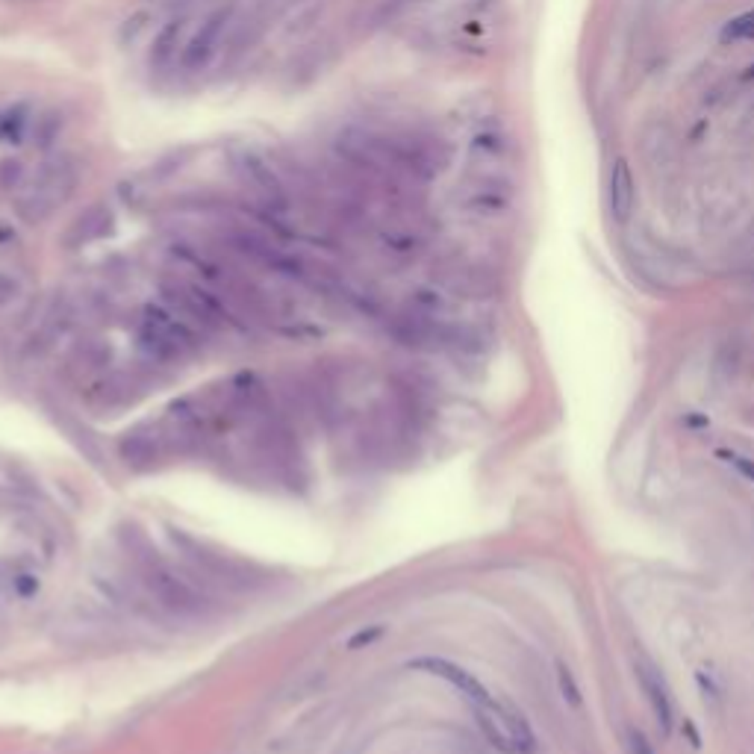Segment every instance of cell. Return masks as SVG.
Here are the masks:
<instances>
[{
    "label": "cell",
    "instance_id": "1",
    "mask_svg": "<svg viewBox=\"0 0 754 754\" xmlns=\"http://www.w3.org/2000/svg\"><path fill=\"white\" fill-rule=\"evenodd\" d=\"M80 183V165L71 157H56L44 162L35 180L15 195L18 218L27 224H42L53 216L59 207H65L71 195L77 192Z\"/></svg>",
    "mask_w": 754,
    "mask_h": 754
},
{
    "label": "cell",
    "instance_id": "2",
    "mask_svg": "<svg viewBox=\"0 0 754 754\" xmlns=\"http://www.w3.org/2000/svg\"><path fill=\"white\" fill-rule=\"evenodd\" d=\"M139 342L153 360L174 362L186 360L198 351V336L180 315H174L162 306H145L139 324Z\"/></svg>",
    "mask_w": 754,
    "mask_h": 754
},
{
    "label": "cell",
    "instance_id": "3",
    "mask_svg": "<svg viewBox=\"0 0 754 754\" xmlns=\"http://www.w3.org/2000/svg\"><path fill=\"white\" fill-rule=\"evenodd\" d=\"M139 581L148 589V595L157 601L162 610H169L171 616L180 619H200L207 613V601L200 593L186 584L180 575H174L169 566L157 557H148L139 563Z\"/></svg>",
    "mask_w": 754,
    "mask_h": 754
},
{
    "label": "cell",
    "instance_id": "4",
    "mask_svg": "<svg viewBox=\"0 0 754 754\" xmlns=\"http://www.w3.org/2000/svg\"><path fill=\"white\" fill-rule=\"evenodd\" d=\"M230 162H233V174L239 177V183L245 188H251L266 207L286 209V200H289L286 186H283L280 174L271 169V162L263 157V153L254 148H236Z\"/></svg>",
    "mask_w": 754,
    "mask_h": 754
},
{
    "label": "cell",
    "instance_id": "5",
    "mask_svg": "<svg viewBox=\"0 0 754 754\" xmlns=\"http://www.w3.org/2000/svg\"><path fill=\"white\" fill-rule=\"evenodd\" d=\"M162 298L169 301L177 313L188 322H195L198 327H224L230 322V315L224 313V306L212 298L207 289L192 286V283H183V280H169L162 283Z\"/></svg>",
    "mask_w": 754,
    "mask_h": 754
},
{
    "label": "cell",
    "instance_id": "6",
    "mask_svg": "<svg viewBox=\"0 0 754 754\" xmlns=\"http://www.w3.org/2000/svg\"><path fill=\"white\" fill-rule=\"evenodd\" d=\"M233 21V6H218L216 12H209L204 18V24L198 27V33L186 42V47L180 51V65L186 71H195L200 65L209 63V56L216 53V47L221 44V35L227 33Z\"/></svg>",
    "mask_w": 754,
    "mask_h": 754
},
{
    "label": "cell",
    "instance_id": "7",
    "mask_svg": "<svg viewBox=\"0 0 754 754\" xmlns=\"http://www.w3.org/2000/svg\"><path fill=\"white\" fill-rule=\"evenodd\" d=\"M410 669L428 672V675H436V678L448 681L451 687H457L459 692L466 695V699L471 701V707H487V704L495 701L492 695H489V690L483 687V683L475 675H471V672H466L463 666H457V663H451V660H445V657H419V660H412Z\"/></svg>",
    "mask_w": 754,
    "mask_h": 754
},
{
    "label": "cell",
    "instance_id": "8",
    "mask_svg": "<svg viewBox=\"0 0 754 754\" xmlns=\"http://www.w3.org/2000/svg\"><path fill=\"white\" fill-rule=\"evenodd\" d=\"M636 678H640V687L645 692V701H648V707H652V713L657 719L660 730H663V734L669 737L672 734V719H675V713H672V699H669V690H666L663 678H660V672L654 666H648L645 660L636 663Z\"/></svg>",
    "mask_w": 754,
    "mask_h": 754
},
{
    "label": "cell",
    "instance_id": "9",
    "mask_svg": "<svg viewBox=\"0 0 754 754\" xmlns=\"http://www.w3.org/2000/svg\"><path fill=\"white\" fill-rule=\"evenodd\" d=\"M636 200V188H633V174L628 160H613L610 165V180H607V204L616 221H628L631 209Z\"/></svg>",
    "mask_w": 754,
    "mask_h": 754
},
{
    "label": "cell",
    "instance_id": "10",
    "mask_svg": "<svg viewBox=\"0 0 754 754\" xmlns=\"http://www.w3.org/2000/svg\"><path fill=\"white\" fill-rule=\"evenodd\" d=\"M112 227V212L106 204H92L82 216L71 221V227L65 230V245L68 247H82L94 239H101Z\"/></svg>",
    "mask_w": 754,
    "mask_h": 754
},
{
    "label": "cell",
    "instance_id": "11",
    "mask_svg": "<svg viewBox=\"0 0 754 754\" xmlns=\"http://www.w3.org/2000/svg\"><path fill=\"white\" fill-rule=\"evenodd\" d=\"M330 59H334V44L330 42H318V44L304 47V51L295 56L292 65H289L292 86H306V82H313L330 65Z\"/></svg>",
    "mask_w": 754,
    "mask_h": 754
},
{
    "label": "cell",
    "instance_id": "12",
    "mask_svg": "<svg viewBox=\"0 0 754 754\" xmlns=\"http://www.w3.org/2000/svg\"><path fill=\"white\" fill-rule=\"evenodd\" d=\"M63 130H65V112L63 110H56V106H51V110H44L33 118V124H30V136H33V145L35 148H53L59 136H63Z\"/></svg>",
    "mask_w": 754,
    "mask_h": 754
},
{
    "label": "cell",
    "instance_id": "13",
    "mask_svg": "<svg viewBox=\"0 0 754 754\" xmlns=\"http://www.w3.org/2000/svg\"><path fill=\"white\" fill-rule=\"evenodd\" d=\"M183 30H186V18H174L160 30V35L153 39V47H150V63L153 65L171 63V56L177 53V44H180Z\"/></svg>",
    "mask_w": 754,
    "mask_h": 754
},
{
    "label": "cell",
    "instance_id": "14",
    "mask_svg": "<svg viewBox=\"0 0 754 754\" xmlns=\"http://www.w3.org/2000/svg\"><path fill=\"white\" fill-rule=\"evenodd\" d=\"M504 716H507V728H510L516 754H534L536 751V737H534V730H530L527 719L518 710H513V707H507Z\"/></svg>",
    "mask_w": 754,
    "mask_h": 754
},
{
    "label": "cell",
    "instance_id": "15",
    "mask_svg": "<svg viewBox=\"0 0 754 754\" xmlns=\"http://www.w3.org/2000/svg\"><path fill=\"white\" fill-rule=\"evenodd\" d=\"M27 180V169L21 160H0V195H15Z\"/></svg>",
    "mask_w": 754,
    "mask_h": 754
},
{
    "label": "cell",
    "instance_id": "16",
    "mask_svg": "<svg viewBox=\"0 0 754 754\" xmlns=\"http://www.w3.org/2000/svg\"><path fill=\"white\" fill-rule=\"evenodd\" d=\"M150 21H153V12H150V9H139V12H133V15H130V18H124L121 30H118V42H121L124 47H127V44H133V42L139 39V35L150 27Z\"/></svg>",
    "mask_w": 754,
    "mask_h": 754
},
{
    "label": "cell",
    "instance_id": "17",
    "mask_svg": "<svg viewBox=\"0 0 754 754\" xmlns=\"http://www.w3.org/2000/svg\"><path fill=\"white\" fill-rule=\"evenodd\" d=\"M557 687H560V695L572 707H581V701H584L581 699V687H577V681H575V672L566 663H557Z\"/></svg>",
    "mask_w": 754,
    "mask_h": 754
},
{
    "label": "cell",
    "instance_id": "18",
    "mask_svg": "<svg viewBox=\"0 0 754 754\" xmlns=\"http://www.w3.org/2000/svg\"><path fill=\"white\" fill-rule=\"evenodd\" d=\"M719 39L722 42H737V39H754V15H740L734 21H728L722 33H719Z\"/></svg>",
    "mask_w": 754,
    "mask_h": 754
},
{
    "label": "cell",
    "instance_id": "19",
    "mask_svg": "<svg viewBox=\"0 0 754 754\" xmlns=\"http://www.w3.org/2000/svg\"><path fill=\"white\" fill-rule=\"evenodd\" d=\"M24 124H27V118H24V106H12V110H6L4 115H0V136L15 141Z\"/></svg>",
    "mask_w": 754,
    "mask_h": 754
},
{
    "label": "cell",
    "instance_id": "20",
    "mask_svg": "<svg viewBox=\"0 0 754 754\" xmlns=\"http://www.w3.org/2000/svg\"><path fill=\"white\" fill-rule=\"evenodd\" d=\"M716 457L722 459V463H728V466H734L737 471L746 480H751L754 483V459H749V457H742V454H737V451H716Z\"/></svg>",
    "mask_w": 754,
    "mask_h": 754
},
{
    "label": "cell",
    "instance_id": "21",
    "mask_svg": "<svg viewBox=\"0 0 754 754\" xmlns=\"http://www.w3.org/2000/svg\"><path fill=\"white\" fill-rule=\"evenodd\" d=\"M18 292H21V283L12 275H6V271H0V310L15 301Z\"/></svg>",
    "mask_w": 754,
    "mask_h": 754
},
{
    "label": "cell",
    "instance_id": "22",
    "mask_svg": "<svg viewBox=\"0 0 754 754\" xmlns=\"http://www.w3.org/2000/svg\"><path fill=\"white\" fill-rule=\"evenodd\" d=\"M628 751L631 754H654V746L648 742V737L643 734L640 728H631L628 730Z\"/></svg>",
    "mask_w": 754,
    "mask_h": 754
},
{
    "label": "cell",
    "instance_id": "23",
    "mask_svg": "<svg viewBox=\"0 0 754 754\" xmlns=\"http://www.w3.org/2000/svg\"><path fill=\"white\" fill-rule=\"evenodd\" d=\"M377 636H381V628H377V624H374V628H372V631H360L357 636H351V643H348V648H360L362 643H365V645H369L372 640H377Z\"/></svg>",
    "mask_w": 754,
    "mask_h": 754
},
{
    "label": "cell",
    "instance_id": "24",
    "mask_svg": "<svg viewBox=\"0 0 754 754\" xmlns=\"http://www.w3.org/2000/svg\"><path fill=\"white\" fill-rule=\"evenodd\" d=\"M404 4H416V0H392V4H389V12H395L398 6H404Z\"/></svg>",
    "mask_w": 754,
    "mask_h": 754
},
{
    "label": "cell",
    "instance_id": "25",
    "mask_svg": "<svg viewBox=\"0 0 754 754\" xmlns=\"http://www.w3.org/2000/svg\"><path fill=\"white\" fill-rule=\"evenodd\" d=\"M740 77H742V80H754V63H751V65H749L746 71H742V74H740Z\"/></svg>",
    "mask_w": 754,
    "mask_h": 754
},
{
    "label": "cell",
    "instance_id": "26",
    "mask_svg": "<svg viewBox=\"0 0 754 754\" xmlns=\"http://www.w3.org/2000/svg\"><path fill=\"white\" fill-rule=\"evenodd\" d=\"M751 15H754V9H751Z\"/></svg>",
    "mask_w": 754,
    "mask_h": 754
}]
</instances>
